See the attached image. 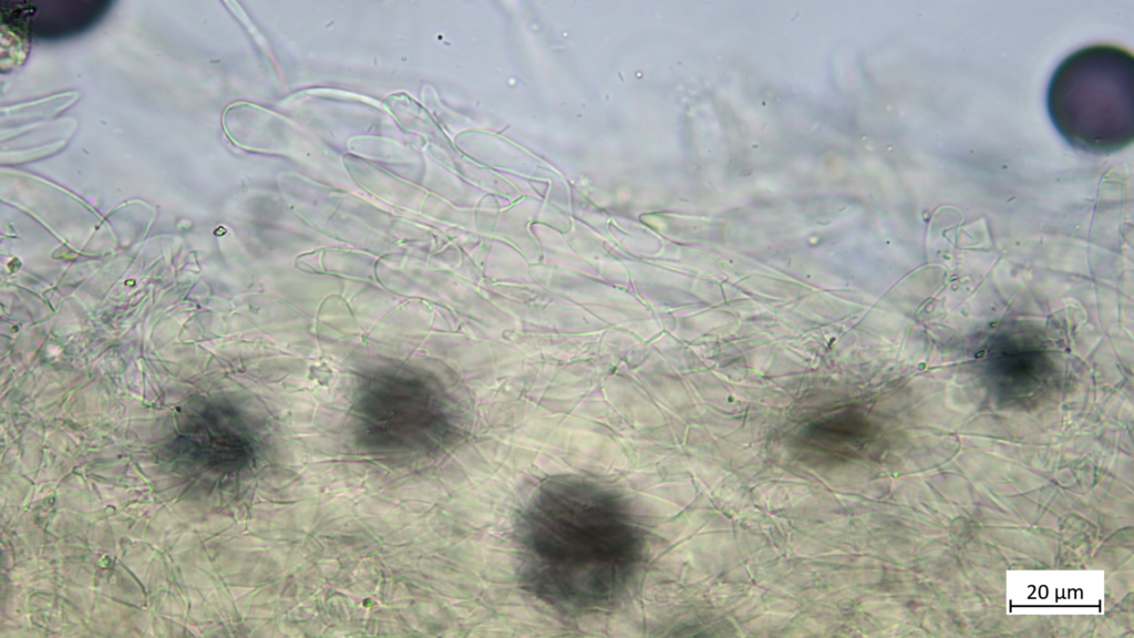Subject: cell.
Returning a JSON list of instances; mask_svg holds the SVG:
<instances>
[{
  "label": "cell",
  "instance_id": "cell-4",
  "mask_svg": "<svg viewBox=\"0 0 1134 638\" xmlns=\"http://www.w3.org/2000/svg\"><path fill=\"white\" fill-rule=\"evenodd\" d=\"M806 434L811 447L836 454L856 452L868 435L865 420L850 412H839L818 420Z\"/></svg>",
  "mask_w": 1134,
  "mask_h": 638
},
{
  "label": "cell",
  "instance_id": "cell-3",
  "mask_svg": "<svg viewBox=\"0 0 1134 638\" xmlns=\"http://www.w3.org/2000/svg\"><path fill=\"white\" fill-rule=\"evenodd\" d=\"M456 408L432 381L390 372L367 381L354 405L355 435L370 453L388 459L427 456L457 435Z\"/></svg>",
  "mask_w": 1134,
  "mask_h": 638
},
{
  "label": "cell",
  "instance_id": "cell-2",
  "mask_svg": "<svg viewBox=\"0 0 1134 638\" xmlns=\"http://www.w3.org/2000/svg\"><path fill=\"white\" fill-rule=\"evenodd\" d=\"M1050 119L1074 148L1120 151L1134 135V60L1114 45L1095 44L1069 55L1054 71L1047 95Z\"/></svg>",
  "mask_w": 1134,
  "mask_h": 638
},
{
  "label": "cell",
  "instance_id": "cell-1",
  "mask_svg": "<svg viewBox=\"0 0 1134 638\" xmlns=\"http://www.w3.org/2000/svg\"><path fill=\"white\" fill-rule=\"evenodd\" d=\"M524 590L567 615L620 601L643 562V532L626 500L592 478L544 480L515 525Z\"/></svg>",
  "mask_w": 1134,
  "mask_h": 638
}]
</instances>
